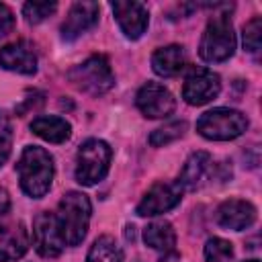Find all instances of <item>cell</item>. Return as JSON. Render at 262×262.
Listing matches in <instances>:
<instances>
[{
    "label": "cell",
    "mask_w": 262,
    "mask_h": 262,
    "mask_svg": "<svg viewBox=\"0 0 262 262\" xmlns=\"http://www.w3.org/2000/svg\"><path fill=\"white\" fill-rule=\"evenodd\" d=\"M16 170H18V178H20V188L29 196L41 199L51 188L55 170H53V158L47 149H43L39 145L25 147L18 158Z\"/></svg>",
    "instance_id": "obj_1"
},
{
    "label": "cell",
    "mask_w": 262,
    "mask_h": 262,
    "mask_svg": "<svg viewBox=\"0 0 262 262\" xmlns=\"http://www.w3.org/2000/svg\"><path fill=\"white\" fill-rule=\"evenodd\" d=\"M90 213H92V207L84 192L70 190L61 196V201L57 205L55 219H57V225H59L66 246H78L86 237Z\"/></svg>",
    "instance_id": "obj_2"
},
{
    "label": "cell",
    "mask_w": 262,
    "mask_h": 262,
    "mask_svg": "<svg viewBox=\"0 0 262 262\" xmlns=\"http://www.w3.org/2000/svg\"><path fill=\"white\" fill-rule=\"evenodd\" d=\"M235 51V33L229 14H213L205 27V33L199 43V55L207 63L225 61Z\"/></svg>",
    "instance_id": "obj_3"
},
{
    "label": "cell",
    "mask_w": 262,
    "mask_h": 262,
    "mask_svg": "<svg viewBox=\"0 0 262 262\" xmlns=\"http://www.w3.org/2000/svg\"><path fill=\"white\" fill-rule=\"evenodd\" d=\"M248 129V117L235 108H211L203 113L196 121V131L205 139L213 141H229L239 137Z\"/></svg>",
    "instance_id": "obj_4"
},
{
    "label": "cell",
    "mask_w": 262,
    "mask_h": 262,
    "mask_svg": "<svg viewBox=\"0 0 262 262\" xmlns=\"http://www.w3.org/2000/svg\"><path fill=\"white\" fill-rule=\"evenodd\" d=\"M111 145L102 139H86L76 154V180L84 186L100 182L111 166Z\"/></svg>",
    "instance_id": "obj_5"
},
{
    "label": "cell",
    "mask_w": 262,
    "mask_h": 262,
    "mask_svg": "<svg viewBox=\"0 0 262 262\" xmlns=\"http://www.w3.org/2000/svg\"><path fill=\"white\" fill-rule=\"evenodd\" d=\"M68 78L76 88H80L82 92H88L92 96H100V94L108 92L115 84L111 63L104 55H90L82 63L74 66L70 70Z\"/></svg>",
    "instance_id": "obj_6"
},
{
    "label": "cell",
    "mask_w": 262,
    "mask_h": 262,
    "mask_svg": "<svg viewBox=\"0 0 262 262\" xmlns=\"http://www.w3.org/2000/svg\"><path fill=\"white\" fill-rule=\"evenodd\" d=\"M219 92H221V78L209 68H192L182 86V98L192 106L211 102L213 98L219 96Z\"/></svg>",
    "instance_id": "obj_7"
},
{
    "label": "cell",
    "mask_w": 262,
    "mask_h": 262,
    "mask_svg": "<svg viewBox=\"0 0 262 262\" xmlns=\"http://www.w3.org/2000/svg\"><path fill=\"white\" fill-rule=\"evenodd\" d=\"M33 244L43 258H55L63 252L66 242L61 237L55 213L43 211L33 221Z\"/></svg>",
    "instance_id": "obj_8"
},
{
    "label": "cell",
    "mask_w": 262,
    "mask_h": 262,
    "mask_svg": "<svg viewBox=\"0 0 262 262\" xmlns=\"http://www.w3.org/2000/svg\"><path fill=\"white\" fill-rule=\"evenodd\" d=\"M135 104L143 113V117H147V119L170 117L176 108V100H174L172 92L158 82L143 84L135 96Z\"/></svg>",
    "instance_id": "obj_9"
},
{
    "label": "cell",
    "mask_w": 262,
    "mask_h": 262,
    "mask_svg": "<svg viewBox=\"0 0 262 262\" xmlns=\"http://www.w3.org/2000/svg\"><path fill=\"white\" fill-rule=\"evenodd\" d=\"M182 199V188L180 184L174 182H156L139 201L137 205V215L139 217H154L160 213H166L174 209Z\"/></svg>",
    "instance_id": "obj_10"
},
{
    "label": "cell",
    "mask_w": 262,
    "mask_h": 262,
    "mask_svg": "<svg viewBox=\"0 0 262 262\" xmlns=\"http://www.w3.org/2000/svg\"><path fill=\"white\" fill-rule=\"evenodd\" d=\"M111 6L115 12V18L127 39H139L145 33L147 23H149V12H147L145 4L135 2V0H131V2L119 0V2H113Z\"/></svg>",
    "instance_id": "obj_11"
},
{
    "label": "cell",
    "mask_w": 262,
    "mask_h": 262,
    "mask_svg": "<svg viewBox=\"0 0 262 262\" xmlns=\"http://www.w3.org/2000/svg\"><path fill=\"white\" fill-rule=\"evenodd\" d=\"M215 217L221 227L242 231L256 221V207L244 199H229L217 207Z\"/></svg>",
    "instance_id": "obj_12"
},
{
    "label": "cell",
    "mask_w": 262,
    "mask_h": 262,
    "mask_svg": "<svg viewBox=\"0 0 262 262\" xmlns=\"http://www.w3.org/2000/svg\"><path fill=\"white\" fill-rule=\"evenodd\" d=\"M0 66L4 70L31 76L37 72V53L29 41H14L0 49Z\"/></svg>",
    "instance_id": "obj_13"
},
{
    "label": "cell",
    "mask_w": 262,
    "mask_h": 262,
    "mask_svg": "<svg viewBox=\"0 0 262 262\" xmlns=\"http://www.w3.org/2000/svg\"><path fill=\"white\" fill-rule=\"evenodd\" d=\"M100 6L96 2H76L72 4L63 25H61V37L66 41H74L88 29H92L98 23Z\"/></svg>",
    "instance_id": "obj_14"
},
{
    "label": "cell",
    "mask_w": 262,
    "mask_h": 262,
    "mask_svg": "<svg viewBox=\"0 0 262 262\" xmlns=\"http://www.w3.org/2000/svg\"><path fill=\"white\" fill-rule=\"evenodd\" d=\"M31 244L25 223H0V262H12L27 254Z\"/></svg>",
    "instance_id": "obj_15"
},
{
    "label": "cell",
    "mask_w": 262,
    "mask_h": 262,
    "mask_svg": "<svg viewBox=\"0 0 262 262\" xmlns=\"http://www.w3.org/2000/svg\"><path fill=\"white\" fill-rule=\"evenodd\" d=\"M186 63V53L182 45H166L154 51L151 55V68L162 78H172L182 72Z\"/></svg>",
    "instance_id": "obj_16"
},
{
    "label": "cell",
    "mask_w": 262,
    "mask_h": 262,
    "mask_svg": "<svg viewBox=\"0 0 262 262\" xmlns=\"http://www.w3.org/2000/svg\"><path fill=\"white\" fill-rule=\"evenodd\" d=\"M209 166H211V156L207 151H194L184 162V166H182L180 176H178L176 182L180 184L182 190H194L201 184L203 176L207 174Z\"/></svg>",
    "instance_id": "obj_17"
},
{
    "label": "cell",
    "mask_w": 262,
    "mask_h": 262,
    "mask_svg": "<svg viewBox=\"0 0 262 262\" xmlns=\"http://www.w3.org/2000/svg\"><path fill=\"white\" fill-rule=\"evenodd\" d=\"M31 131L49 143H63L72 135V125L61 117H37L31 123Z\"/></svg>",
    "instance_id": "obj_18"
},
{
    "label": "cell",
    "mask_w": 262,
    "mask_h": 262,
    "mask_svg": "<svg viewBox=\"0 0 262 262\" xmlns=\"http://www.w3.org/2000/svg\"><path fill=\"white\" fill-rule=\"evenodd\" d=\"M143 242L158 250V252H176L174 246H176V231L172 227V223L168 221H151L145 229H143Z\"/></svg>",
    "instance_id": "obj_19"
},
{
    "label": "cell",
    "mask_w": 262,
    "mask_h": 262,
    "mask_svg": "<svg viewBox=\"0 0 262 262\" xmlns=\"http://www.w3.org/2000/svg\"><path fill=\"white\" fill-rule=\"evenodd\" d=\"M86 262H123V250L111 235H100L88 250Z\"/></svg>",
    "instance_id": "obj_20"
},
{
    "label": "cell",
    "mask_w": 262,
    "mask_h": 262,
    "mask_svg": "<svg viewBox=\"0 0 262 262\" xmlns=\"http://www.w3.org/2000/svg\"><path fill=\"white\" fill-rule=\"evenodd\" d=\"M186 131V121H172L160 129H156L151 135H149V143L154 147H164L172 141H176L178 137H182Z\"/></svg>",
    "instance_id": "obj_21"
},
{
    "label": "cell",
    "mask_w": 262,
    "mask_h": 262,
    "mask_svg": "<svg viewBox=\"0 0 262 262\" xmlns=\"http://www.w3.org/2000/svg\"><path fill=\"white\" fill-rule=\"evenodd\" d=\"M233 258V244L223 237H211L205 244V260L207 262H229Z\"/></svg>",
    "instance_id": "obj_22"
},
{
    "label": "cell",
    "mask_w": 262,
    "mask_h": 262,
    "mask_svg": "<svg viewBox=\"0 0 262 262\" xmlns=\"http://www.w3.org/2000/svg\"><path fill=\"white\" fill-rule=\"evenodd\" d=\"M242 39H244V47L250 53H256L260 49V43H262V18L260 16H254L252 20L244 25Z\"/></svg>",
    "instance_id": "obj_23"
},
{
    "label": "cell",
    "mask_w": 262,
    "mask_h": 262,
    "mask_svg": "<svg viewBox=\"0 0 262 262\" xmlns=\"http://www.w3.org/2000/svg\"><path fill=\"white\" fill-rule=\"evenodd\" d=\"M57 10L55 2H27L23 6V16L27 18V23L37 25L41 20H45L47 16H51Z\"/></svg>",
    "instance_id": "obj_24"
},
{
    "label": "cell",
    "mask_w": 262,
    "mask_h": 262,
    "mask_svg": "<svg viewBox=\"0 0 262 262\" xmlns=\"http://www.w3.org/2000/svg\"><path fill=\"white\" fill-rule=\"evenodd\" d=\"M12 29H14V14L4 2H0V39L6 37Z\"/></svg>",
    "instance_id": "obj_25"
},
{
    "label": "cell",
    "mask_w": 262,
    "mask_h": 262,
    "mask_svg": "<svg viewBox=\"0 0 262 262\" xmlns=\"http://www.w3.org/2000/svg\"><path fill=\"white\" fill-rule=\"evenodd\" d=\"M10 135H12L10 121H8L6 113H4V111H0V137H8V139H10Z\"/></svg>",
    "instance_id": "obj_26"
},
{
    "label": "cell",
    "mask_w": 262,
    "mask_h": 262,
    "mask_svg": "<svg viewBox=\"0 0 262 262\" xmlns=\"http://www.w3.org/2000/svg\"><path fill=\"white\" fill-rule=\"evenodd\" d=\"M8 156H10V139L8 137H0V168L4 166Z\"/></svg>",
    "instance_id": "obj_27"
},
{
    "label": "cell",
    "mask_w": 262,
    "mask_h": 262,
    "mask_svg": "<svg viewBox=\"0 0 262 262\" xmlns=\"http://www.w3.org/2000/svg\"><path fill=\"white\" fill-rule=\"evenodd\" d=\"M8 209H10V196L4 188H0V219L8 213Z\"/></svg>",
    "instance_id": "obj_28"
},
{
    "label": "cell",
    "mask_w": 262,
    "mask_h": 262,
    "mask_svg": "<svg viewBox=\"0 0 262 262\" xmlns=\"http://www.w3.org/2000/svg\"><path fill=\"white\" fill-rule=\"evenodd\" d=\"M244 262H260V260H256V258H254V260H244Z\"/></svg>",
    "instance_id": "obj_29"
}]
</instances>
